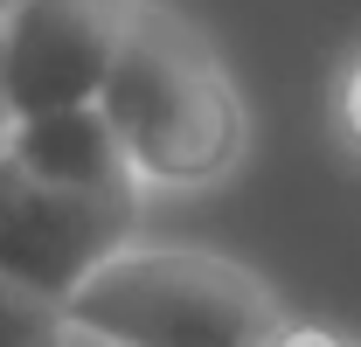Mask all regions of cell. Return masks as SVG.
Segmentation results:
<instances>
[{"mask_svg":"<svg viewBox=\"0 0 361 347\" xmlns=\"http://www.w3.org/2000/svg\"><path fill=\"white\" fill-rule=\"evenodd\" d=\"M97 111L111 118L146 195H202L243 167L250 111L223 56L174 7L139 0Z\"/></svg>","mask_w":361,"mask_h":347,"instance_id":"obj_1","label":"cell"},{"mask_svg":"<svg viewBox=\"0 0 361 347\" xmlns=\"http://www.w3.org/2000/svg\"><path fill=\"white\" fill-rule=\"evenodd\" d=\"M104 347H271L285 312L257 271L195 243H133L63 305Z\"/></svg>","mask_w":361,"mask_h":347,"instance_id":"obj_2","label":"cell"},{"mask_svg":"<svg viewBox=\"0 0 361 347\" xmlns=\"http://www.w3.org/2000/svg\"><path fill=\"white\" fill-rule=\"evenodd\" d=\"M139 0H21L0 14V97L7 126L97 104Z\"/></svg>","mask_w":361,"mask_h":347,"instance_id":"obj_3","label":"cell"},{"mask_svg":"<svg viewBox=\"0 0 361 347\" xmlns=\"http://www.w3.org/2000/svg\"><path fill=\"white\" fill-rule=\"evenodd\" d=\"M133 243H139V195H49V188L21 181L7 229H0V285L70 305Z\"/></svg>","mask_w":361,"mask_h":347,"instance_id":"obj_4","label":"cell"},{"mask_svg":"<svg viewBox=\"0 0 361 347\" xmlns=\"http://www.w3.org/2000/svg\"><path fill=\"white\" fill-rule=\"evenodd\" d=\"M0 153L28 188H49V195H146L126 146H118V132H111V118L97 104L21 118V126H7Z\"/></svg>","mask_w":361,"mask_h":347,"instance_id":"obj_5","label":"cell"},{"mask_svg":"<svg viewBox=\"0 0 361 347\" xmlns=\"http://www.w3.org/2000/svg\"><path fill=\"white\" fill-rule=\"evenodd\" d=\"M70 341H77V327L63 305L0 285V347H70Z\"/></svg>","mask_w":361,"mask_h":347,"instance_id":"obj_6","label":"cell"},{"mask_svg":"<svg viewBox=\"0 0 361 347\" xmlns=\"http://www.w3.org/2000/svg\"><path fill=\"white\" fill-rule=\"evenodd\" d=\"M334 126H341V139L361 153V49L348 56V70H341V84H334Z\"/></svg>","mask_w":361,"mask_h":347,"instance_id":"obj_7","label":"cell"},{"mask_svg":"<svg viewBox=\"0 0 361 347\" xmlns=\"http://www.w3.org/2000/svg\"><path fill=\"white\" fill-rule=\"evenodd\" d=\"M271 347H348L334 327H319V319H285L278 334H271Z\"/></svg>","mask_w":361,"mask_h":347,"instance_id":"obj_8","label":"cell"},{"mask_svg":"<svg viewBox=\"0 0 361 347\" xmlns=\"http://www.w3.org/2000/svg\"><path fill=\"white\" fill-rule=\"evenodd\" d=\"M14 195H21V174L7 167V153H0V229H7V209H14Z\"/></svg>","mask_w":361,"mask_h":347,"instance_id":"obj_9","label":"cell"},{"mask_svg":"<svg viewBox=\"0 0 361 347\" xmlns=\"http://www.w3.org/2000/svg\"><path fill=\"white\" fill-rule=\"evenodd\" d=\"M0 132H7V97H0Z\"/></svg>","mask_w":361,"mask_h":347,"instance_id":"obj_10","label":"cell"},{"mask_svg":"<svg viewBox=\"0 0 361 347\" xmlns=\"http://www.w3.org/2000/svg\"><path fill=\"white\" fill-rule=\"evenodd\" d=\"M7 7H21V0H0V14H7Z\"/></svg>","mask_w":361,"mask_h":347,"instance_id":"obj_11","label":"cell"},{"mask_svg":"<svg viewBox=\"0 0 361 347\" xmlns=\"http://www.w3.org/2000/svg\"><path fill=\"white\" fill-rule=\"evenodd\" d=\"M0 139H7V132H0Z\"/></svg>","mask_w":361,"mask_h":347,"instance_id":"obj_12","label":"cell"}]
</instances>
